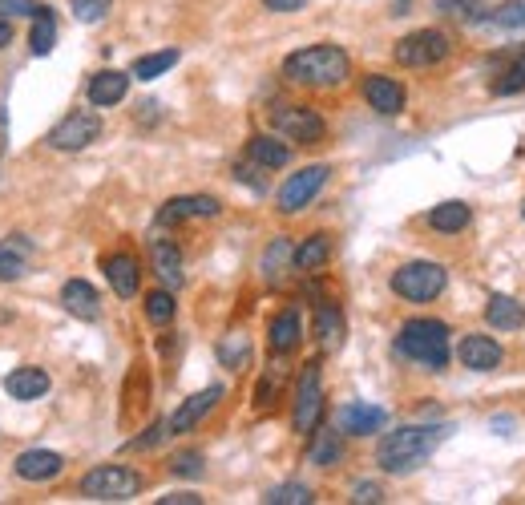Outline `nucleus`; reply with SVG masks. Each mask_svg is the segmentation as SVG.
Masks as SVG:
<instances>
[{
    "mask_svg": "<svg viewBox=\"0 0 525 505\" xmlns=\"http://www.w3.org/2000/svg\"><path fill=\"white\" fill-rule=\"evenodd\" d=\"M449 433H453L449 425H400V429L384 433V441L376 449V461H380L384 473H396V477L412 473L445 445Z\"/></svg>",
    "mask_w": 525,
    "mask_h": 505,
    "instance_id": "f257e3e1",
    "label": "nucleus"
},
{
    "mask_svg": "<svg viewBox=\"0 0 525 505\" xmlns=\"http://www.w3.org/2000/svg\"><path fill=\"white\" fill-rule=\"evenodd\" d=\"M352 73V61L340 45H307L283 61V77L295 85H315V89H332L344 85Z\"/></svg>",
    "mask_w": 525,
    "mask_h": 505,
    "instance_id": "f03ea898",
    "label": "nucleus"
},
{
    "mask_svg": "<svg viewBox=\"0 0 525 505\" xmlns=\"http://www.w3.org/2000/svg\"><path fill=\"white\" fill-rule=\"evenodd\" d=\"M449 324L445 320H408L396 336V352L429 372L449 368Z\"/></svg>",
    "mask_w": 525,
    "mask_h": 505,
    "instance_id": "7ed1b4c3",
    "label": "nucleus"
},
{
    "mask_svg": "<svg viewBox=\"0 0 525 505\" xmlns=\"http://www.w3.org/2000/svg\"><path fill=\"white\" fill-rule=\"evenodd\" d=\"M81 493L89 501H130L142 493V473L130 465H97L81 477Z\"/></svg>",
    "mask_w": 525,
    "mask_h": 505,
    "instance_id": "20e7f679",
    "label": "nucleus"
},
{
    "mask_svg": "<svg viewBox=\"0 0 525 505\" xmlns=\"http://www.w3.org/2000/svg\"><path fill=\"white\" fill-rule=\"evenodd\" d=\"M449 283V271L441 263H425V259H416V263H404L392 271V291L408 303H429L445 291Z\"/></svg>",
    "mask_w": 525,
    "mask_h": 505,
    "instance_id": "39448f33",
    "label": "nucleus"
},
{
    "mask_svg": "<svg viewBox=\"0 0 525 505\" xmlns=\"http://www.w3.org/2000/svg\"><path fill=\"white\" fill-rule=\"evenodd\" d=\"M392 57L404 65V69H429V65H441L449 57V37L441 29H416L408 37L396 41Z\"/></svg>",
    "mask_w": 525,
    "mask_h": 505,
    "instance_id": "423d86ee",
    "label": "nucleus"
},
{
    "mask_svg": "<svg viewBox=\"0 0 525 505\" xmlns=\"http://www.w3.org/2000/svg\"><path fill=\"white\" fill-rule=\"evenodd\" d=\"M324 417V384H320V364H303L299 372V388H295V433L311 437L320 429Z\"/></svg>",
    "mask_w": 525,
    "mask_h": 505,
    "instance_id": "0eeeda50",
    "label": "nucleus"
},
{
    "mask_svg": "<svg viewBox=\"0 0 525 505\" xmlns=\"http://www.w3.org/2000/svg\"><path fill=\"white\" fill-rule=\"evenodd\" d=\"M328 174H332V166H324V162L303 166L299 174H291V178L279 186V211H283V215H299V211L307 207V202L324 190Z\"/></svg>",
    "mask_w": 525,
    "mask_h": 505,
    "instance_id": "6e6552de",
    "label": "nucleus"
},
{
    "mask_svg": "<svg viewBox=\"0 0 525 505\" xmlns=\"http://www.w3.org/2000/svg\"><path fill=\"white\" fill-rule=\"evenodd\" d=\"M271 126H275L283 138H291V142H303V146H311V142H324V134H328L324 118L315 114L311 106H279V110L271 114Z\"/></svg>",
    "mask_w": 525,
    "mask_h": 505,
    "instance_id": "1a4fd4ad",
    "label": "nucleus"
},
{
    "mask_svg": "<svg viewBox=\"0 0 525 505\" xmlns=\"http://www.w3.org/2000/svg\"><path fill=\"white\" fill-rule=\"evenodd\" d=\"M97 134H101V118L89 110H73L49 130V146L73 154V150H85L89 142H97Z\"/></svg>",
    "mask_w": 525,
    "mask_h": 505,
    "instance_id": "9d476101",
    "label": "nucleus"
},
{
    "mask_svg": "<svg viewBox=\"0 0 525 505\" xmlns=\"http://www.w3.org/2000/svg\"><path fill=\"white\" fill-rule=\"evenodd\" d=\"M364 101H368V106H372L376 114L396 118V114L404 110L408 93H404L400 81H392V77H384V73H372V77H364Z\"/></svg>",
    "mask_w": 525,
    "mask_h": 505,
    "instance_id": "9b49d317",
    "label": "nucleus"
},
{
    "mask_svg": "<svg viewBox=\"0 0 525 505\" xmlns=\"http://www.w3.org/2000/svg\"><path fill=\"white\" fill-rule=\"evenodd\" d=\"M223 207H219V198H210V194H186V198H170L166 207L158 211V223L170 227V223H186V219H215Z\"/></svg>",
    "mask_w": 525,
    "mask_h": 505,
    "instance_id": "f8f14e48",
    "label": "nucleus"
},
{
    "mask_svg": "<svg viewBox=\"0 0 525 505\" xmlns=\"http://www.w3.org/2000/svg\"><path fill=\"white\" fill-rule=\"evenodd\" d=\"M223 400V384H210V388H202V392H194L186 404H182V409L166 421V433H190L210 409H215V404Z\"/></svg>",
    "mask_w": 525,
    "mask_h": 505,
    "instance_id": "ddd939ff",
    "label": "nucleus"
},
{
    "mask_svg": "<svg viewBox=\"0 0 525 505\" xmlns=\"http://www.w3.org/2000/svg\"><path fill=\"white\" fill-rule=\"evenodd\" d=\"M457 356H461V364L473 368V372H493V368L505 360V348H501L497 340H489V336H465L461 348H457Z\"/></svg>",
    "mask_w": 525,
    "mask_h": 505,
    "instance_id": "4468645a",
    "label": "nucleus"
},
{
    "mask_svg": "<svg viewBox=\"0 0 525 505\" xmlns=\"http://www.w3.org/2000/svg\"><path fill=\"white\" fill-rule=\"evenodd\" d=\"M388 425V413L376 409V404H344L340 409V429L348 437H368V433H380Z\"/></svg>",
    "mask_w": 525,
    "mask_h": 505,
    "instance_id": "2eb2a0df",
    "label": "nucleus"
},
{
    "mask_svg": "<svg viewBox=\"0 0 525 505\" xmlns=\"http://www.w3.org/2000/svg\"><path fill=\"white\" fill-rule=\"evenodd\" d=\"M126 89H130V73H118V69H101V73L89 77V101L101 110L118 106V101L126 97Z\"/></svg>",
    "mask_w": 525,
    "mask_h": 505,
    "instance_id": "dca6fc26",
    "label": "nucleus"
},
{
    "mask_svg": "<svg viewBox=\"0 0 525 505\" xmlns=\"http://www.w3.org/2000/svg\"><path fill=\"white\" fill-rule=\"evenodd\" d=\"M61 303H65V312L77 316V320H97L101 316V299L85 279H69L61 287Z\"/></svg>",
    "mask_w": 525,
    "mask_h": 505,
    "instance_id": "f3484780",
    "label": "nucleus"
},
{
    "mask_svg": "<svg viewBox=\"0 0 525 505\" xmlns=\"http://www.w3.org/2000/svg\"><path fill=\"white\" fill-rule=\"evenodd\" d=\"M61 469H65L61 453H49V449H29V453L17 457V477L21 481H53Z\"/></svg>",
    "mask_w": 525,
    "mask_h": 505,
    "instance_id": "a211bd4d",
    "label": "nucleus"
},
{
    "mask_svg": "<svg viewBox=\"0 0 525 505\" xmlns=\"http://www.w3.org/2000/svg\"><path fill=\"white\" fill-rule=\"evenodd\" d=\"M101 271H105V279H110V287H114L122 299L138 295L142 271H138V259H134V255H110V259L101 263Z\"/></svg>",
    "mask_w": 525,
    "mask_h": 505,
    "instance_id": "6ab92c4d",
    "label": "nucleus"
},
{
    "mask_svg": "<svg viewBox=\"0 0 525 505\" xmlns=\"http://www.w3.org/2000/svg\"><path fill=\"white\" fill-rule=\"evenodd\" d=\"M344 316H340V308L336 303H320L315 308V340H320V348L324 352H340V344H344Z\"/></svg>",
    "mask_w": 525,
    "mask_h": 505,
    "instance_id": "aec40b11",
    "label": "nucleus"
},
{
    "mask_svg": "<svg viewBox=\"0 0 525 505\" xmlns=\"http://www.w3.org/2000/svg\"><path fill=\"white\" fill-rule=\"evenodd\" d=\"M5 388H9L13 400H41L49 392V372L33 368V364L29 368H13L9 380H5Z\"/></svg>",
    "mask_w": 525,
    "mask_h": 505,
    "instance_id": "412c9836",
    "label": "nucleus"
},
{
    "mask_svg": "<svg viewBox=\"0 0 525 505\" xmlns=\"http://www.w3.org/2000/svg\"><path fill=\"white\" fill-rule=\"evenodd\" d=\"M485 316H489V324L497 328V332H517V328H525V308L513 299V295H489V303H485Z\"/></svg>",
    "mask_w": 525,
    "mask_h": 505,
    "instance_id": "4be33fe9",
    "label": "nucleus"
},
{
    "mask_svg": "<svg viewBox=\"0 0 525 505\" xmlns=\"http://www.w3.org/2000/svg\"><path fill=\"white\" fill-rule=\"evenodd\" d=\"M150 259H154V271L166 287H182V251L170 243V239H154L150 243Z\"/></svg>",
    "mask_w": 525,
    "mask_h": 505,
    "instance_id": "5701e85b",
    "label": "nucleus"
},
{
    "mask_svg": "<svg viewBox=\"0 0 525 505\" xmlns=\"http://www.w3.org/2000/svg\"><path fill=\"white\" fill-rule=\"evenodd\" d=\"M247 158H251L255 166H263V170H279V166H287V162H291V150H287L279 138L259 134V138H251V142H247Z\"/></svg>",
    "mask_w": 525,
    "mask_h": 505,
    "instance_id": "b1692460",
    "label": "nucleus"
},
{
    "mask_svg": "<svg viewBox=\"0 0 525 505\" xmlns=\"http://www.w3.org/2000/svg\"><path fill=\"white\" fill-rule=\"evenodd\" d=\"M271 352H279V356H287V352H295L299 348V340H303V328H299V316L295 312H279L275 320H271Z\"/></svg>",
    "mask_w": 525,
    "mask_h": 505,
    "instance_id": "393cba45",
    "label": "nucleus"
},
{
    "mask_svg": "<svg viewBox=\"0 0 525 505\" xmlns=\"http://www.w3.org/2000/svg\"><path fill=\"white\" fill-rule=\"evenodd\" d=\"M469 219H473V211L465 207V202H441V207L429 211V227L441 231V235H457V231H465Z\"/></svg>",
    "mask_w": 525,
    "mask_h": 505,
    "instance_id": "a878e982",
    "label": "nucleus"
},
{
    "mask_svg": "<svg viewBox=\"0 0 525 505\" xmlns=\"http://www.w3.org/2000/svg\"><path fill=\"white\" fill-rule=\"evenodd\" d=\"M328 255H332V239H328V235H311V239H303V247L291 255V263H295L299 271H320V267L328 263Z\"/></svg>",
    "mask_w": 525,
    "mask_h": 505,
    "instance_id": "bb28decb",
    "label": "nucleus"
},
{
    "mask_svg": "<svg viewBox=\"0 0 525 505\" xmlns=\"http://www.w3.org/2000/svg\"><path fill=\"white\" fill-rule=\"evenodd\" d=\"M340 453H344V441H340V433L336 429H315V445H311V465H320V469H328V465H336L340 461Z\"/></svg>",
    "mask_w": 525,
    "mask_h": 505,
    "instance_id": "cd10ccee",
    "label": "nucleus"
},
{
    "mask_svg": "<svg viewBox=\"0 0 525 505\" xmlns=\"http://www.w3.org/2000/svg\"><path fill=\"white\" fill-rule=\"evenodd\" d=\"M29 45H33L37 57L53 53V45H57V21H53V9L41 5V9L33 13V37H29Z\"/></svg>",
    "mask_w": 525,
    "mask_h": 505,
    "instance_id": "c85d7f7f",
    "label": "nucleus"
},
{
    "mask_svg": "<svg viewBox=\"0 0 525 505\" xmlns=\"http://www.w3.org/2000/svg\"><path fill=\"white\" fill-rule=\"evenodd\" d=\"M174 65H178V49H162V53L138 57L130 77H138V81H154V77H162V73H166V69H174Z\"/></svg>",
    "mask_w": 525,
    "mask_h": 505,
    "instance_id": "c756f323",
    "label": "nucleus"
},
{
    "mask_svg": "<svg viewBox=\"0 0 525 505\" xmlns=\"http://www.w3.org/2000/svg\"><path fill=\"white\" fill-rule=\"evenodd\" d=\"M25 255H29L25 239H13V243L0 247V279H21L25 275Z\"/></svg>",
    "mask_w": 525,
    "mask_h": 505,
    "instance_id": "7c9ffc66",
    "label": "nucleus"
},
{
    "mask_svg": "<svg viewBox=\"0 0 525 505\" xmlns=\"http://www.w3.org/2000/svg\"><path fill=\"white\" fill-rule=\"evenodd\" d=\"M267 505H311L315 497H311V489L307 485H299V481H287V485H275L267 497H263Z\"/></svg>",
    "mask_w": 525,
    "mask_h": 505,
    "instance_id": "2f4dec72",
    "label": "nucleus"
},
{
    "mask_svg": "<svg viewBox=\"0 0 525 505\" xmlns=\"http://www.w3.org/2000/svg\"><path fill=\"white\" fill-rule=\"evenodd\" d=\"M521 89H525V49H521V53L513 57V65L493 81V93H501V97H505V93H521Z\"/></svg>",
    "mask_w": 525,
    "mask_h": 505,
    "instance_id": "473e14b6",
    "label": "nucleus"
},
{
    "mask_svg": "<svg viewBox=\"0 0 525 505\" xmlns=\"http://www.w3.org/2000/svg\"><path fill=\"white\" fill-rule=\"evenodd\" d=\"M146 320L158 324V328L174 320V295L170 291H150L146 295Z\"/></svg>",
    "mask_w": 525,
    "mask_h": 505,
    "instance_id": "72a5a7b5",
    "label": "nucleus"
},
{
    "mask_svg": "<svg viewBox=\"0 0 525 505\" xmlns=\"http://www.w3.org/2000/svg\"><path fill=\"white\" fill-rule=\"evenodd\" d=\"M219 360H223L227 368H243V364L251 360V344H247L243 336H227V340L219 344Z\"/></svg>",
    "mask_w": 525,
    "mask_h": 505,
    "instance_id": "f704fd0d",
    "label": "nucleus"
},
{
    "mask_svg": "<svg viewBox=\"0 0 525 505\" xmlns=\"http://www.w3.org/2000/svg\"><path fill=\"white\" fill-rule=\"evenodd\" d=\"M291 255H295L291 243H287V239H275V243L267 247V255H263V275H267V279H279V267H287Z\"/></svg>",
    "mask_w": 525,
    "mask_h": 505,
    "instance_id": "c9c22d12",
    "label": "nucleus"
},
{
    "mask_svg": "<svg viewBox=\"0 0 525 505\" xmlns=\"http://www.w3.org/2000/svg\"><path fill=\"white\" fill-rule=\"evenodd\" d=\"M110 5H114V0H69L73 17H77V21H85V25H97L105 13H110Z\"/></svg>",
    "mask_w": 525,
    "mask_h": 505,
    "instance_id": "e433bc0d",
    "label": "nucleus"
},
{
    "mask_svg": "<svg viewBox=\"0 0 525 505\" xmlns=\"http://www.w3.org/2000/svg\"><path fill=\"white\" fill-rule=\"evenodd\" d=\"M493 25L497 29H525V0H509V5H501L497 13H493Z\"/></svg>",
    "mask_w": 525,
    "mask_h": 505,
    "instance_id": "4c0bfd02",
    "label": "nucleus"
},
{
    "mask_svg": "<svg viewBox=\"0 0 525 505\" xmlns=\"http://www.w3.org/2000/svg\"><path fill=\"white\" fill-rule=\"evenodd\" d=\"M170 469H174L178 477H202V453H178V457L170 461Z\"/></svg>",
    "mask_w": 525,
    "mask_h": 505,
    "instance_id": "58836bf2",
    "label": "nucleus"
},
{
    "mask_svg": "<svg viewBox=\"0 0 525 505\" xmlns=\"http://www.w3.org/2000/svg\"><path fill=\"white\" fill-rule=\"evenodd\" d=\"M352 501H356V505H376V501H384V489H380L376 481H360V485L352 489Z\"/></svg>",
    "mask_w": 525,
    "mask_h": 505,
    "instance_id": "ea45409f",
    "label": "nucleus"
},
{
    "mask_svg": "<svg viewBox=\"0 0 525 505\" xmlns=\"http://www.w3.org/2000/svg\"><path fill=\"white\" fill-rule=\"evenodd\" d=\"M441 13H453V17H477V13H481V0H441Z\"/></svg>",
    "mask_w": 525,
    "mask_h": 505,
    "instance_id": "a19ab883",
    "label": "nucleus"
},
{
    "mask_svg": "<svg viewBox=\"0 0 525 505\" xmlns=\"http://www.w3.org/2000/svg\"><path fill=\"white\" fill-rule=\"evenodd\" d=\"M307 5V0H263V9H271V13H299Z\"/></svg>",
    "mask_w": 525,
    "mask_h": 505,
    "instance_id": "79ce46f5",
    "label": "nucleus"
},
{
    "mask_svg": "<svg viewBox=\"0 0 525 505\" xmlns=\"http://www.w3.org/2000/svg\"><path fill=\"white\" fill-rule=\"evenodd\" d=\"M162 505H198L202 497L198 493H170V497H158Z\"/></svg>",
    "mask_w": 525,
    "mask_h": 505,
    "instance_id": "37998d69",
    "label": "nucleus"
},
{
    "mask_svg": "<svg viewBox=\"0 0 525 505\" xmlns=\"http://www.w3.org/2000/svg\"><path fill=\"white\" fill-rule=\"evenodd\" d=\"M5 142H9V114L0 110V158H5Z\"/></svg>",
    "mask_w": 525,
    "mask_h": 505,
    "instance_id": "c03bdc74",
    "label": "nucleus"
},
{
    "mask_svg": "<svg viewBox=\"0 0 525 505\" xmlns=\"http://www.w3.org/2000/svg\"><path fill=\"white\" fill-rule=\"evenodd\" d=\"M9 45H13V25L0 21V49H9Z\"/></svg>",
    "mask_w": 525,
    "mask_h": 505,
    "instance_id": "a18cd8bd",
    "label": "nucleus"
},
{
    "mask_svg": "<svg viewBox=\"0 0 525 505\" xmlns=\"http://www.w3.org/2000/svg\"><path fill=\"white\" fill-rule=\"evenodd\" d=\"M521 215H525V202H521Z\"/></svg>",
    "mask_w": 525,
    "mask_h": 505,
    "instance_id": "49530a36",
    "label": "nucleus"
}]
</instances>
